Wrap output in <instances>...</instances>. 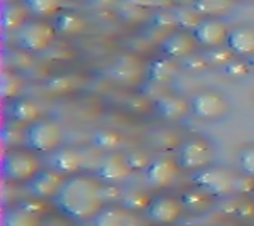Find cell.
<instances>
[{
  "label": "cell",
  "instance_id": "cell-12",
  "mask_svg": "<svg viewBox=\"0 0 254 226\" xmlns=\"http://www.w3.org/2000/svg\"><path fill=\"white\" fill-rule=\"evenodd\" d=\"M229 27L222 19L217 17H203L196 24V27L191 31L195 41L198 43V46L205 49H214V47H222L225 46L227 41Z\"/></svg>",
  "mask_w": 254,
  "mask_h": 226
},
{
  "label": "cell",
  "instance_id": "cell-10",
  "mask_svg": "<svg viewBox=\"0 0 254 226\" xmlns=\"http://www.w3.org/2000/svg\"><path fill=\"white\" fill-rule=\"evenodd\" d=\"M180 171L182 169L176 164L175 157L159 155V157L151 159V162L146 166L144 178L153 189H166L176 181Z\"/></svg>",
  "mask_w": 254,
  "mask_h": 226
},
{
  "label": "cell",
  "instance_id": "cell-33",
  "mask_svg": "<svg viewBox=\"0 0 254 226\" xmlns=\"http://www.w3.org/2000/svg\"><path fill=\"white\" fill-rule=\"evenodd\" d=\"M75 223L76 221H73L64 215H61V216H51L49 220H44L43 226H75Z\"/></svg>",
  "mask_w": 254,
  "mask_h": 226
},
{
  "label": "cell",
  "instance_id": "cell-9",
  "mask_svg": "<svg viewBox=\"0 0 254 226\" xmlns=\"http://www.w3.org/2000/svg\"><path fill=\"white\" fill-rule=\"evenodd\" d=\"M147 220L158 226H171L178 223L180 218L185 215V206L182 199L171 194L153 196L144 209Z\"/></svg>",
  "mask_w": 254,
  "mask_h": 226
},
{
  "label": "cell",
  "instance_id": "cell-20",
  "mask_svg": "<svg viewBox=\"0 0 254 226\" xmlns=\"http://www.w3.org/2000/svg\"><path fill=\"white\" fill-rule=\"evenodd\" d=\"M49 20H51L55 31L61 36H76L80 32H83L85 27H87V20H85L83 15L68 9H61Z\"/></svg>",
  "mask_w": 254,
  "mask_h": 226
},
{
  "label": "cell",
  "instance_id": "cell-22",
  "mask_svg": "<svg viewBox=\"0 0 254 226\" xmlns=\"http://www.w3.org/2000/svg\"><path fill=\"white\" fill-rule=\"evenodd\" d=\"M183 206H185V213H191V215H200V213H205L214 206L215 198L210 196L208 192L202 191L200 187H190L180 196Z\"/></svg>",
  "mask_w": 254,
  "mask_h": 226
},
{
  "label": "cell",
  "instance_id": "cell-18",
  "mask_svg": "<svg viewBox=\"0 0 254 226\" xmlns=\"http://www.w3.org/2000/svg\"><path fill=\"white\" fill-rule=\"evenodd\" d=\"M154 113L158 115L161 120L166 122H175L180 120L182 117H185L187 113H190V103L188 98L180 96L175 93L161 94L154 100Z\"/></svg>",
  "mask_w": 254,
  "mask_h": 226
},
{
  "label": "cell",
  "instance_id": "cell-11",
  "mask_svg": "<svg viewBox=\"0 0 254 226\" xmlns=\"http://www.w3.org/2000/svg\"><path fill=\"white\" fill-rule=\"evenodd\" d=\"M198 47V43L195 41L193 34L185 29H175L168 32L166 38L159 43V52L163 57L170 59H187L190 57Z\"/></svg>",
  "mask_w": 254,
  "mask_h": 226
},
{
  "label": "cell",
  "instance_id": "cell-2",
  "mask_svg": "<svg viewBox=\"0 0 254 226\" xmlns=\"http://www.w3.org/2000/svg\"><path fill=\"white\" fill-rule=\"evenodd\" d=\"M44 169V162L39 154L29 150L27 147L7 149L0 160V174L2 179L14 184H27L32 178Z\"/></svg>",
  "mask_w": 254,
  "mask_h": 226
},
{
  "label": "cell",
  "instance_id": "cell-32",
  "mask_svg": "<svg viewBox=\"0 0 254 226\" xmlns=\"http://www.w3.org/2000/svg\"><path fill=\"white\" fill-rule=\"evenodd\" d=\"M149 201H151V198L144 196V192L130 191V192H127V194L124 196V203H122V204H124L126 208L136 211V209H146Z\"/></svg>",
  "mask_w": 254,
  "mask_h": 226
},
{
  "label": "cell",
  "instance_id": "cell-28",
  "mask_svg": "<svg viewBox=\"0 0 254 226\" xmlns=\"http://www.w3.org/2000/svg\"><path fill=\"white\" fill-rule=\"evenodd\" d=\"M237 167H239L241 174L254 179V143L244 145L237 152Z\"/></svg>",
  "mask_w": 254,
  "mask_h": 226
},
{
  "label": "cell",
  "instance_id": "cell-4",
  "mask_svg": "<svg viewBox=\"0 0 254 226\" xmlns=\"http://www.w3.org/2000/svg\"><path fill=\"white\" fill-rule=\"evenodd\" d=\"M215 147L208 138L203 137H190L183 140L176 149L175 160L182 171L196 172L200 169L212 166L215 162Z\"/></svg>",
  "mask_w": 254,
  "mask_h": 226
},
{
  "label": "cell",
  "instance_id": "cell-19",
  "mask_svg": "<svg viewBox=\"0 0 254 226\" xmlns=\"http://www.w3.org/2000/svg\"><path fill=\"white\" fill-rule=\"evenodd\" d=\"M44 220L38 211L26 204L10 206L2 215V226H43Z\"/></svg>",
  "mask_w": 254,
  "mask_h": 226
},
{
  "label": "cell",
  "instance_id": "cell-3",
  "mask_svg": "<svg viewBox=\"0 0 254 226\" xmlns=\"http://www.w3.org/2000/svg\"><path fill=\"white\" fill-rule=\"evenodd\" d=\"M64 142V130L60 122L53 118H43L36 120L31 125L24 127V140L22 145L39 155H49Z\"/></svg>",
  "mask_w": 254,
  "mask_h": 226
},
{
  "label": "cell",
  "instance_id": "cell-1",
  "mask_svg": "<svg viewBox=\"0 0 254 226\" xmlns=\"http://www.w3.org/2000/svg\"><path fill=\"white\" fill-rule=\"evenodd\" d=\"M53 203L60 215H64L76 223L88 220L92 221L107 206L105 184H102L95 176H69L63 182Z\"/></svg>",
  "mask_w": 254,
  "mask_h": 226
},
{
  "label": "cell",
  "instance_id": "cell-24",
  "mask_svg": "<svg viewBox=\"0 0 254 226\" xmlns=\"http://www.w3.org/2000/svg\"><path fill=\"white\" fill-rule=\"evenodd\" d=\"M31 17L34 19H46L49 20L53 15H56L63 9L61 0H19Z\"/></svg>",
  "mask_w": 254,
  "mask_h": 226
},
{
  "label": "cell",
  "instance_id": "cell-8",
  "mask_svg": "<svg viewBox=\"0 0 254 226\" xmlns=\"http://www.w3.org/2000/svg\"><path fill=\"white\" fill-rule=\"evenodd\" d=\"M132 166H130L127 154H121L119 150L107 152L102 154L95 167V178L100 181L102 184L107 186H117L132 176Z\"/></svg>",
  "mask_w": 254,
  "mask_h": 226
},
{
  "label": "cell",
  "instance_id": "cell-6",
  "mask_svg": "<svg viewBox=\"0 0 254 226\" xmlns=\"http://www.w3.org/2000/svg\"><path fill=\"white\" fill-rule=\"evenodd\" d=\"M191 182L195 187L208 192L214 198H225V196L234 194V182L236 174L232 171L225 169L222 166H212L200 169L191 174Z\"/></svg>",
  "mask_w": 254,
  "mask_h": 226
},
{
  "label": "cell",
  "instance_id": "cell-34",
  "mask_svg": "<svg viewBox=\"0 0 254 226\" xmlns=\"http://www.w3.org/2000/svg\"><path fill=\"white\" fill-rule=\"evenodd\" d=\"M175 3H178L180 7H191L195 0H173Z\"/></svg>",
  "mask_w": 254,
  "mask_h": 226
},
{
  "label": "cell",
  "instance_id": "cell-15",
  "mask_svg": "<svg viewBox=\"0 0 254 226\" xmlns=\"http://www.w3.org/2000/svg\"><path fill=\"white\" fill-rule=\"evenodd\" d=\"M92 226H144L142 218L124 204H107L92 220Z\"/></svg>",
  "mask_w": 254,
  "mask_h": 226
},
{
  "label": "cell",
  "instance_id": "cell-21",
  "mask_svg": "<svg viewBox=\"0 0 254 226\" xmlns=\"http://www.w3.org/2000/svg\"><path fill=\"white\" fill-rule=\"evenodd\" d=\"M31 19L26 7L19 2H5L0 9V26L7 32H17Z\"/></svg>",
  "mask_w": 254,
  "mask_h": 226
},
{
  "label": "cell",
  "instance_id": "cell-14",
  "mask_svg": "<svg viewBox=\"0 0 254 226\" xmlns=\"http://www.w3.org/2000/svg\"><path fill=\"white\" fill-rule=\"evenodd\" d=\"M3 117H5V120L9 123L27 127L41 118V108L31 98L17 96L14 100L5 101V105H3Z\"/></svg>",
  "mask_w": 254,
  "mask_h": 226
},
{
  "label": "cell",
  "instance_id": "cell-16",
  "mask_svg": "<svg viewBox=\"0 0 254 226\" xmlns=\"http://www.w3.org/2000/svg\"><path fill=\"white\" fill-rule=\"evenodd\" d=\"M46 164L53 171L63 174L64 178H69V176L80 174V171L83 169L85 159L80 149H75V147H60L58 150H55L53 154L48 155Z\"/></svg>",
  "mask_w": 254,
  "mask_h": 226
},
{
  "label": "cell",
  "instance_id": "cell-23",
  "mask_svg": "<svg viewBox=\"0 0 254 226\" xmlns=\"http://www.w3.org/2000/svg\"><path fill=\"white\" fill-rule=\"evenodd\" d=\"M237 0H195L191 9L200 17H222L236 5Z\"/></svg>",
  "mask_w": 254,
  "mask_h": 226
},
{
  "label": "cell",
  "instance_id": "cell-7",
  "mask_svg": "<svg viewBox=\"0 0 254 226\" xmlns=\"http://www.w3.org/2000/svg\"><path fill=\"white\" fill-rule=\"evenodd\" d=\"M190 103V115L198 120H219L231 112V105L225 94L217 90H202L188 98Z\"/></svg>",
  "mask_w": 254,
  "mask_h": 226
},
{
  "label": "cell",
  "instance_id": "cell-13",
  "mask_svg": "<svg viewBox=\"0 0 254 226\" xmlns=\"http://www.w3.org/2000/svg\"><path fill=\"white\" fill-rule=\"evenodd\" d=\"M66 181L63 174L53 171L51 167H44L36 178H32L29 182L24 184L26 191L29 192L34 199H55L56 194L60 192L63 182Z\"/></svg>",
  "mask_w": 254,
  "mask_h": 226
},
{
  "label": "cell",
  "instance_id": "cell-27",
  "mask_svg": "<svg viewBox=\"0 0 254 226\" xmlns=\"http://www.w3.org/2000/svg\"><path fill=\"white\" fill-rule=\"evenodd\" d=\"M0 94H2L3 101L14 100V98L20 96V90H22V81L17 75L5 71L2 75V83H0Z\"/></svg>",
  "mask_w": 254,
  "mask_h": 226
},
{
  "label": "cell",
  "instance_id": "cell-5",
  "mask_svg": "<svg viewBox=\"0 0 254 226\" xmlns=\"http://www.w3.org/2000/svg\"><path fill=\"white\" fill-rule=\"evenodd\" d=\"M58 32L55 31L51 20L31 17L15 32V44L27 52H43L53 46Z\"/></svg>",
  "mask_w": 254,
  "mask_h": 226
},
{
  "label": "cell",
  "instance_id": "cell-26",
  "mask_svg": "<svg viewBox=\"0 0 254 226\" xmlns=\"http://www.w3.org/2000/svg\"><path fill=\"white\" fill-rule=\"evenodd\" d=\"M92 142L102 154H107V152H114L119 149V145L122 143V138L114 130H100V132L93 135Z\"/></svg>",
  "mask_w": 254,
  "mask_h": 226
},
{
  "label": "cell",
  "instance_id": "cell-25",
  "mask_svg": "<svg viewBox=\"0 0 254 226\" xmlns=\"http://www.w3.org/2000/svg\"><path fill=\"white\" fill-rule=\"evenodd\" d=\"M178 73V66H176V61L170 59V57H161V59H154L153 63L147 68V78H149L151 83L159 85L166 83Z\"/></svg>",
  "mask_w": 254,
  "mask_h": 226
},
{
  "label": "cell",
  "instance_id": "cell-31",
  "mask_svg": "<svg viewBox=\"0 0 254 226\" xmlns=\"http://www.w3.org/2000/svg\"><path fill=\"white\" fill-rule=\"evenodd\" d=\"M127 73L130 75V78L137 76V61L134 59V57H130V56L129 57H122V59L119 61L114 76H116L117 80H122V76H126V81H127V80H129V78H127Z\"/></svg>",
  "mask_w": 254,
  "mask_h": 226
},
{
  "label": "cell",
  "instance_id": "cell-17",
  "mask_svg": "<svg viewBox=\"0 0 254 226\" xmlns=\"http://www.w3.org/2000/svg\"><path fill=\"white\" fill-rule=\"evenodd\" d=\"M225 46L237 57H243V59L254 57V26L241 24V26L231 27Z\"/></svg>",
  "mask_w": 254,
  "mask_h": 226
},
{
  "label": "cell",
  "instance_id": "cell-35",
  "mask_svg": "<svg viewBox=\"0 0 254 226\" xmlns=\"http://www.w3.org/2000/svg\"><path fill=\"white\" fill-rule=\"evenodd\" d=\"M249 199H251V201H253V203H254V187H253V191H251V194H249Z\"/></svg>",
  "mask_w": 254,
  "mask_h": 226
},
{
  "label": "cell",
  "instance_id": "cell-29",
  "mask_svg": "<svg viewBox=\"0 0 254 226\" xmlns=\"http://www.w3.org/2000/svg\"><path fill=\"white\" fill-rule=\"evenodd\" d=\"M251 64H249L248 59H243V57H234V59L229 61L225 66H222V71L227 76H234V78H241L246 76L249 71H251Z\"/></svg>",
  "mask_w": 254,
  "mask_h": 226
},
{
  "label": "cell",
  "instance_id": "cell-30",
  "mask_svg": "<svg viewBox=\"0 0 254 226\" xmlns=\"http://www.w3.org/2000/svg\"><path fill=\"white\" fill-rule=\"evenodd\" d=\"M234 54L227 49V46L222 47H214L208 49V52L205 54V59L208 64H214V66H225L231 59H234Z\"/></svg>",
  "mask_w": 254,
  "mask_h": 226
}]
</instances>
